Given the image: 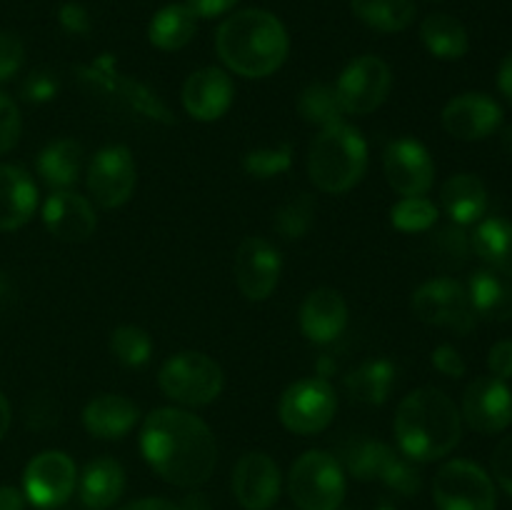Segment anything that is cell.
<instances>
[{
  "label": "cell",
  "mask_w": 512,
  "mask_h": 510,
  "mask_svg": "<svg viewBox=\"0 0 512 510\" xmlns=\"http://www.w3.org/2000/svg\"><path fill=\"white\" fill-rule=\"evenodd\" d=\"M140 453L155 475L175 488L208 483L218 465V443L200 415L185 408H155L140 428Z\"/></svg>",
  "instance_id": "1"
},
{
  "label": "cell",
  "mask_w": 512,
  "mask_h": 510,
  "mask_svg": "<svg viewBox=\"0 0 512 510\" xmlns=\"http://www.w3.org/2000/svg\"><path fill=\"white\" fill-rule=\"evenodd\" d=\"M215 50L230 73L263 80L278 73L290 53V35L283 20L263 8H245L228 15L215 33Z\"/></svg>",
  "instance_id": "2"
},
{
  "label": "cell",
  "mask_w": 512,
  "mask_h": 510,
  "mask_svg": "<svg viewBox=\"0 0 512 510\" xmlns=\"http://www.w3.org/2000/svg\"><path fill=\"white\" fill-rule=\"evenodd\" d=\"M398 450L415 463H435L463 438L460 408L440 388H418L398 403L393 420Z\"/></svg>",
  "instance_id": "3"
},
{
  "label": "cell",
  "mask_w": 512,
  "mask_h": 510,
  "mask_svg": "<svg viewBox=\"0 0 512 510\" xmlns=\"http://www.w3.org/2000/svg\"><path fill=\"white\" fill-rule=\"evenodd\" d=\"M368 143L363 133L348 123H338L315 135L308 150L310 183L328 195L353 190L368 173Z\"/></svg>",
  "instance_id": "4"
},
{
  "label": "cell",
  "mask_w": 512,
  "mask_h": 510,
  "mask_svg": "<svg viewBox=\"0 0 512 510\" xmlns=\"http://www.w3.org/2000/svg\"><path fill=\"white\" fill-rule=\"evenodd\" d=\"M158 388L173 403L185 408H205L220 398L225 375L210 355L200 350H183L160 365Z\"/></svg>",
  "instance_id": "5"
},
{
  "label": "cell",
  "mask_w": 512,
  "mask_h": 510,
  "mask_svg": "<svg viewBox=\"0 0 512 510\" xmlns=\"http://www.w3.org/2000/svg\"><path fill=\"white\" fill-rule=\"evenodd\" d=\"M345 468L328 450H305L288 473V495L300 510H338L345 500Z\"/></svg>",
  "instance_id": "6"
},
{
  "label": "cell",
  "mask_w": 512,
  "mask_h": 510,
  "mask_svg": "<svg viewBox=\"0 0 512 510\" xmlns=\"http://www.w3.org/2000/svg\"><path fill=\"white\" fill-rule=\"evenodd\" d=\"M338 413V393L330 380L320 375L300 378L283 390L278 400V418L295 435H318L333 423Z\"/></svg>",
  "instance_id": "7"
},
{
  "label": "cell",
  "mask_w": 512,
  "mask_h": 510,
  "mask_svg": "<svg viewBox=\"0 0 512 510\" xmlns=\"http://www.w3.org/2000/svg\"><path fill=\"white\" fill-rule=\"evenodd\" d=\"M433 500L438 510H495V480L478 463L465 458L440 465L433 478Z\"/></svg>",
  "instance_id": "8"
},
{
  "label": "cell",
  "mask_w": 512,
  "mask_h": 510,
  "mask_svg": "<svg viewBox=\"0 0 512 510\" xmlns=\"http://www.w3.org/2000/svg\"><path fill=\"white\" fill-rule=\"evenodd\" d=\"M410 308L420 323L455 330L458 335H468L478 325L468 288L455 278H433L423 283L410 298Z\"/></svg>",
  "instance_id": "9"
},
{
  "label": "cell",
  "mask_w": 512,
  "mask_h": 510,
  "mask_svg": "<svg viewBox=\"0 0 512 510\" xmlns=\"http://www.w3.org/2000/svg\"><path fill=\"white\" fill-rule=\"evenodd\" d=\"M90 200L105 210L120 208L128 203L138 185V165L128 145H105L90 158L85 170Z\"/></svg>",
  "instance_id": "10"
},
{
  "label": "cell",
  "mask_w": 512,
  "mask_h": 510,
  "mask_svg": "<svg viewBox=\"0 0 512 510\" xmlns=\"http://www.w3.org/2000/svg\"><path fill=\"white\" fill-rule=\"evenodd\" d=\"M75 73H78V78L83 80V83L103 90L110 98L120 100V103L128 105L130 110H135V113L143 115V118L155 120V123L163 125L175 123V115L170 113V108L163 103V98H160L153 88L140 83V80L120 73V70L115 68L113 58H108V55L95 60L93 65H78Z\"/></svg>",
  "instance_id": "11"
},
{
  "label": "cell",
  "mask_w": 512,
  "mask_h": 510,
  "mask_svg": "<svg viewBox=\"0 0 512 510\" xmlns=\"http://www.w3.org/2000/svg\"><path fill=\"white\" fill-rule=\"evenodd\" d=\"M393 88V70L378 55H360L350 60L335 83L345 115H370L388 100Z\"/></svg>",
  "instance_id": "12"
},
{
  "label": "cell",
  "mask_w": 512,
  "mask_h": 510,
  "mask_svg": "<svg viewBox=\"0 0 512 510\" xmlns=\"http://www.w3.org/2000/svg\"><path fill=\"white\" fill-rule=\"evenodd\" d=\"M75 488H78V468L63 450H43L25 465L23 493L35 508H60L73 498Z\"/></svg>",
  "instance_id": "13"
},
{
  "label": "cell",
  "mask_w": 512,
  "mask_h": 510,
  "mask_svg": "<svg viewBox=\"0 0 512 510\" xmlns=\"http://www.w3.org/2000/svg\"><path fill=\"white\" fill-rule=\"evenodd\" d=\"M235 285L250 303H263L275 293L283 273V255L270 240L250 235L235 250Z\"/></svg>",
  "instance_id": "14"
},
{
  "label": "cell",
  "mask_w": 512,
  "mask_h": 510,
  "mask_svg": "<svg viewBox=\"0 0 512 510\" xmlns=\"http://www.w3.org/2000/svg\"><path fill=\"white\" fill-rule=\"evenodd\" d=\"M460 418L470 430L480 435H498L512 423V390L495 375L475 378L465 388Z\"/></svg>",
  "instance_id": "15"
},
{
  "label": "cell",
  "mask_w": 512,
  "mask_h": 510,
  "mask_svg": "<svg viewBox=\"0 0 512 510\" xmlns=\"http://www.w3.org/2000/svg\"><path fill=\"white\" fill-rule=\"evenodd\" d=\"M383 173L400 198L428 195L435 183V163L430 150L415 138H398L385 148Z\"/></svg>",
  "instance_id": "16"
},
{
  "label": "cell",
  "mask_w": 512,
  "mask_h": 510,
  "mask_svg": "<svg viewBox=\"0 0 512 510\" xmlns=\"http://www.w3.org/2000/svg\"><path fill=\"white\" fill-rule=\"evenodd\" d=\"M283 490L278 463L263 450L240 455L233 470V495L243 510H270Z\"/></svg>",
  "instance_id": "17"
},
{
  "label": "cell",
  "mask_w": 512,
  "mask_h": 510,
  "mask_svg": "<svg viewBox=\"0 0 512 510\" xmlns=\"http://www.w3.org/2000/svg\"><path fill=\"white\" fill-rule=\"evenodd\" d=\"M440 123L455 140L473 143L503 128V108L488 93H463L445 105Z\"/></svg>",
  "instance_id": "18"
},
{
  "label": "cell",
  "mask_w": 512,
  "mask_h": 510,
  "mask_svg": "<svg viewBox=\"0 0 512 510\" xmlns=\"http://www.w3.org/2000/svg\"><path fill=\"white\" fill-rule=\"evenodd\" d=\"M183 100L185 113L200 123H215L223 118L235 100V85L228 70L215 68V65H205V68L195 70L188 75L183 83Z\"/></svg>",
  "instance_id": "19"
},
{
  "label": "cell",
  "mask_w": 512,
  "mask_h": 510,
  "mask_svg": "<svg viewBox=\"0 0 512 510\" xmlns=\"http://www.w3.org/2000/svg\"><path fill=\"white\" fill-rule=\"evenodd\" d=\"M43 225L63 243H85L98 228L93 203L75 190H53L43 203Z\"/></svg>",
  "instance_id": "20"
},
{
  "label": "cell",
  "mask_w": 512,
  "mask_h": 510,
  "mask_svg": "<svg viewBox=\"0 0 512 510\" xmlns=\"http://www.w3.org/2000/svg\"><path fill=\"white\" fill-rule=\"evenodd\" d=\"M348 303L335 288H315L300 305V333L315 345H328L338 340L348 328Z\"/></svg>",
  "instance_id": "21"
},
{
  "label": "cell",
  "mask_w": 512,
  "mask_h": 510,
  "mask_svg": "<svg viewBox=\"0 0 512 510\" xmlns=\"http://www.w3.org/2000/svg\"><path fill=\"white\" fill-rule=\"evenodd\" d=\"M470 303L475 315L493 323L512 320V263L485 265L470 275L468 283Z\"/></svg>",
  "instance_id": "22"
},
{
  "label": "cell",
  "mask_w": 512,
  "mask_h": 510,
  "mask_svg": "<svg viewBox=\"0 0 512 510\" xmlns=\"http://www.w3.org/2000/svg\"><path fill=\"white\" fill-rule=\"evenodd\" d=\"M140 408L120 393L95 395L83 408V428L98 440H120L138 425Z\"/></svg>",
  "instance_id": "23"
},
{
  "label": "cell",
  "mask_w": 512,
  "mask_h": 510,
  "mask_svg": "<svg viewBox=\"0 0 512 510\" xmlns=\"http://www.w3.org/2000/svg\"><path fill=\"white\" fill-rule=\"evenodd\" d=\"M38 208V185L20 165L0 163V233L28 223Z\"/></svg>",
  "instance_id": "24"
},
{
  "label": "cell",
  "mask_w": 512,
  "mask_h": 510,
  "mask_svg": "<svg viewBox=\"0 0 512 510\" xmlns=\"http://www.w3.org/2000/svg\"><path fill=\"white\" fill-rule=\"evenodd\" d=\"M125 470L115 458L90 460L78 475V498L88 510H108L123 498Z\"/></svg>",
  "instance_id": "25"
},
{
  "label": "cell",
  "mask_w": 512,
  "mask_h": 510,
  "mask_svg": "<svg viewBox=\"0 0 512 510\" xmlns=\"http://www.w3.org/2000/svg\"><path fill=\"white\" fill-rule=\"evenodd\" d=\"M440 203L455 225H473L488 210V188L473 173H458L440 188Z\"/></svg>",
  "instance_id": "26"
},
{
  "label": "cell",
  "mask_w": 512,
  "mask_h": 510,
  "mask_svg": "<svg viewBox=\"0 0 512 510\" xmlns=\"http://www.w3.org/2000/svg\"><path fill=\"white\" fill-rule=\"evenodd\" d=\"M83 160V143H78L75 138H60L40 150L38 160H35V170H38L40 180L48 188L70 190L80 180Z\"/></svg>",
  "instance_id": "27"
},
{
  "label": "cell",
  "mask_w": 512,
  "mask_h": 510,
  "mask_svg": "<svg viewBox=\"0 0 512 510\" xmlns=\"http://www.w3.org/2000/svg\"><path fill=\"white\" fill-rule=\"evenodd\" d=\"M398 383V368L388 358H373L360 363L345 375V390L350 400L363 405H383Z\"/></svg>",
  "instance_id": "28"
},
{
  "label": "cell",
  "mask_w": 512,
  "mask_h": 510,
  "mask_svg": "<svg viewBox=\"0 0 512 510\" xmlns=\"http://www.w3.org/2000/svg\"><path fill=\"white\" fill-rule=\"evenodd\" d=\"M198 33V15L188 8V3H168L150 18L148 40L153 48L163 53L183 50Z\"/></svg>",
  "instance_id": "29"
},
{
  "label": "cell",
  "mask_w": 512,
  "mask_h": 510,
  "mask_svg": "<svg viewBox=\"0 0 512 510\" xmlns=\"http://www.w3.org/2000/svg\"><path fill=\"white\" fill-rule=\"evenodd\" d=\"M420 40L438 60H460L470 48L465 25L448 13H430L420 25Z\"/></svg>",
  "instance_id": "30"
},
{
  "label": "cell",
  "mask_w": 512,
  "mask_h": 510,
  "mask_svg": "<svg viewBox=\"0 0 512 510\" xmlns=\"http://www.w3.org/2000/svg\"><path fill=\"white\" fill-rule=\"evenodd\" d=\"M350 10L375 33H403L413 25L418 8L415 0H350Z\"/></svg>",
  "instance_id": "31"
},
{
  "label": "cell",
  "mask_w": 512,
  "mask_h": 510,
  "mask_svg": "<svg viewBox=\"0 0 512 510\" xmlns=\"http://www.w3.org/2000/svg\"><path fill=\"white\" fill-rule=\"evenodd\" d=\"M470 250L485 265H510L512 263V220L493 218L478 220L470 235Z\"/></svg>",
  "instance_id": "32"
},
{
  "label": "cell",
  "mask_w": 512,
  "mask_h": 510,
  "mask_svg": "<svg viewBox=\"0 0 512 510\" xmlns=\"http://www.w3.org/2000/svg\"><path fill=\"white\" fill-rule=\"evenodd\" d=\"M298 113L305 123L315 125L320 130L345 123V118H348L343 105H340L338 93H335V85L330 83H310L300 93Z\"/></svg>",
  "instance_id": "33"
},
{
  "label": "cell",
  "mask_w": 512,
  "mask_h": 510,
  "mask_svg": "<svg viewBox=\"0 0 512 510\" xmlns=\"http://www.w3.org/2000/svg\"><path fill=\"white\" fill-rule=\"evenodd\" d=\"M110 353L125 368H143L153 358V338L140 325H118L110 333Z\"/></svg>",
  "instance_id": "34"
},
{
  "label": "cell",
  "mask_w": 512,
  "mask_h": 510,
  "mask_svg": "<svg viewBox=\"0 0 512 510\" xmlns=\"http://www.w3.org/2000/svg\"><path fill=\"white\" fill-rule=\"evenodd\" d=\"M440 218V210L428 195H410V198H400L398 203L390 208V223L400 233H425V230L435 228Z\"/></svg>",
  "instance_id": "35"
},
{
  "label": "cell",
  "mask_w": 512,
  "mask_h": 510,
  "mask_svg": "<svg viewBox=\"0 0 512 510\" xmlns=\"http://www.w3.org/2000/svg\"><path fill=\"white\" fill-rule=\"evenodd\" d=\"M315 220V198L310 193H298L275 210L273 228L283 240H300Z\"/></svg>",
  "instance_id": "36"
},
{
  "label": "cell",
  "mask_w": 512,
  "mask_h": 510,
  "mask_svg": "<svg viewBox=\"0 0 512 510\" xmlns=\"http://www.w3.org/2000/svg\"><path fill=\"white\" fill-rule=\"evenodd\" d=\"M390 448H393V445L383 443V440H353V443L345 445L343 450L345 468H348V473L358 480H378L380 468H383Z\"/></svg>",
  "instance_id": "37"
},
{
  "label": "cell",
  "mask_w": 512,
  "mask_h": 510,
  "mask_svg": "<svg viewBox=\"0 0 512 510\" xmlns=\"http://www.w3.org/2000/svg\"><path fill=\"white\" fill-rule=\"evenodd\" d=\"M293 168V145L278 143L268 148H255L243 155V170L250 178L270 180Z\"/></svg>",
  "instance_id": "38"
},
{
  "label": "cell",
  "mask_w": 512,
  "mask_h": 510,
  "mask_svg": "<svg viewBox=\"0 0 512 510\" xmlns=\"http://www.w3.org/2000/svg\"><path fill=\"white\" fill-rule=\"evenodd\" d=\"M378 480H383L390 490H395L403 498H413L423 488V475H420L415 460L400 453L398 448H390L388 458H385L383 468H380Z\"/></svg>",
  "instance_id": "39"
},
{
  "label": "cell",
  "mask_w": 512,
  "mask_h": 510,
  "mask_svg": "<svg viewBox=\"0 0 512 510\" xmlns=\"http://www.w3.org/2000/svg\"><path fill=\"white\" fill-rule=\"evenodd\" d=\"M433 250L440 263L463 265L470 255V235L465 233L463 225H445L433 233Z\"/></svg>",
  "instance_id": "40"
},
{
  "label": "cell",
  "mask_w": 512,
  "mask_h": 510,
  "mask_svg": "<svg viewBox=\"0 0 512 510\" xmlns=\"http://www.w3.org/2000/svg\"><path fill=\"white\" fill-rule=\"evenodd\" d=\"M20 130H23V118L18 103L0 90V155L10 153L18 145Z\"/></svg>",
  "instance_id": "41"
},
{
  "label": "cell",
  "mask_w": 512,
  "mask_h": 510,
  "mask_svg": "<svg viewBox=\"0 0 512 510\" xmlns=\"http://www.w3.org/2000/svg\"><path fill=\"white\" fill-rule=\"evenodd\" d=\"M25 63V45L13 30H0V83H8Z\"/></svg>",
  "instance_id": "42"
},
{
  "label": "cell",
  "mask_w": 512,
  "mask_h": 510,
  "mask_svg": "<svg viewBox=\"0 0 512 510\" xmlns=\"http://www.w3.org/2000/svg\"><path fill=\"white\" fill-rule=\"evenodd\" d=\"M58 90H60V83L50 70H33V73L23 80V85H20V95H23V100H28V103H35V105L50 103V100L58 95Z\"/></svg>",
  "instance_id": "43"
},
{
  "label": "cell",
  "mask_w": 512,
  "mask_h": 510,
  "mask_svg": "<svg viewBox=\"0 0 512 510\" xmlns=\"http://www.w3.org/2000/svg\"><path fill=\"white\" fill-rule=\"evenodd\" d=\"M490 468H493L495 483L512 498V435H505L498 443V448L493 450Z\"/></svg>",
  "instance_id": "44"
},
{
  "label": "cell",
  "mask_w": 512,
  "mask_h": 510,
  "mask_svg": "<svg viewBox=\"0 0 512 510\" xmlns=\"http://www.w3.org/2000/svg\"><path fill=\"white\" fill-rule=\"evenodd\" d=\"M430 363H433V368L438 370V373H443L445 378H453V380L463 378L465 370H468L460 350L450 343L438 345V348L433 350V355H430Z\"/></svg>",
  "instance_id": "45"
},
{
  "label": "cell",
  "mask_w": 512,
  "mask_h": 510,
  "mask_svg": "<svg viewBox=\"0 0 512 510\" xmlns=\"http://www.w3.org/2000/svg\"><path fill=\"white\" fill-rule=\"evenodd\" d=\"M58 23L65 33L70 35H88L93 30V20L85 5L80 3H63L58 8Z\"/></svg>",
  "instance_id": "46"
},
{
  "label": "cell",
  "mask_w": 512,
  "mask_h": 510,
  "mask_svg": "<svg viewBox=\"0 0 512 510\" xmlns=\"http://www.w3.org/2000/svg\"><path fill=\"white\" fill-rule=\"evenodd\" d=\"M488 368L490 375H495V378L508 383L512 378V340H498V343L490 348Z\"/></svg>",
  "instance_id": "47"
},
{
  "label": "cell",
  "mask_w": 512,
  "mask_h": 510,
  "mask_svg": "<svg viewBox=\"0 0 512 510\" xmlns=\"http://www.w3.org/2000/svg\"><path fill=\"white\" fill-rule=\"evenodd\" d=\"M198 18H220L238 5V0H185Z\"/></svg>",
  "instance_id": "48"
},
{
  "label": "cell",
  "mask_w": 512,
  "mask_h": 510,
  "mask_svg": "<svg viewBox=\"0 0 512 510\" xmlns=\"http://www.w3.org/2000/svg\"><path fill=\"white\" fill-rule=\"evenodd\" d=\"M28 498L15 485H0V510H25Z\"/></svg>",
  "instance_id": "49"
},
{
  "label": "cell",
  "mask_w": 512,
  "mask_h": 510,
  "mask_svg": "<svg viewBox=\"0 0 512 510\" xmlns=\"http://www.w3.org/2000/svg\"><path fill=\"white\" fill-rule=\"evenodd\" d=\"M120 510H183V508H178V505L170 503V500L165 498H140V500H133V503L123 505Z\"/></svg>",
  "instance_id": "50"
},
{
  "label": "cell",
  "mask_w": 512,
  "mask_h": 510,
  "mask_svg": "<svg viewBox=\"0 0 512 510\" xmlns=\"http://www.w3.org/2000/svg\"><path fill=\"white\" fill-rule=\"evenodd\" d=\"M498 88H500V93H503V98L512 105V53L503 60V65H500Z\"/></svg>",
  "instance_id": "51"
},
{
  "label": "cell",
  "mask_w": 512,
  "mask_h": 510,
  "mask_svg": "<svg viewBox=\"0 0 512 510\" xmlns=\"http://www.w3.org/2000/svg\"><path fill=\"white\" fill-rule=\"evenodd\" d=\"M10 423H13V408H10V400L5 398V393L0 390V440L8 435Z\"/></svg>",
  "instance_id": "52"
},
{
  "label": "cell",
  "mask_w": 512,
  "mask_h": 510,
  "mask_svg": "<svg viewBox=\"0 0 512 510\" xmlns=\"http://www.w3.org/2000/svg\"><path fill=\"white\" fill-rule=\"evenodd\" d=\"M500 148H503L508 155H512V125L500 128Z\"/></svg>",
  "instance_id": "53"
},
{
  "label": "cell",
  "mask_w": 512,
  "mask_h": 510,
  "mask_svg": "<svg viewBox=\"0 0 512 510\" xmlns=\"http://www.w3.org/2000/svg\"><path fill=\"white\" fill-rule=\"evenodd\" d=\"M10 295V283H8V278H5L3 273H0V303H3L5 298H8Z\"/></svg>",
  "instance_id": "54"
},
{
  "label": "cell",
  "mask_w": 512,
  "mask_h": 510,
  "mask_svg": "<svg viewBox=\"0 0 512 510\" xmlns=\"http://www.w3.org/2000/svg\"><path fill=\"white\" fill-rule=\"evenodd\" d=\"M378 510H395V508H393V505H380Z\"/></svg>",
  "instance_id": "55"
},
{
  "label": "cell",
  "mask_w": 512,
  "mask_h": 510,
  "mask_svg": "<svg viewBox=\"0 0 512 510\" xmlns=\"http://www.w3.org/2000/svg\"><path fill=\"white\" fill-rule=\"evenodd\" d=\"M338 510H340V508H338Z\"/></svg>",
  "instance_id": "56"
}]
</instances>
